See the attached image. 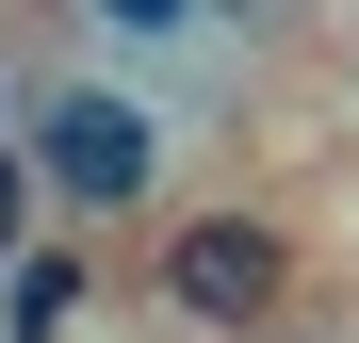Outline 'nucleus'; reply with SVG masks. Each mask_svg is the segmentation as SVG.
<instances>
[{
    "label": "nucleus",
    "instance_id": "3",
    "mask_svg": "<svg viewBox=\"0 0 359 343\" xmlns=\"http://www.w3.org/2000/svg\"><path fill=\"white\" fill-rule=\"evenodd\" d=\"M82 295H98L82 246H17V262H0V327H17V343H82Z\"/></svg>",
    "mask_w": 359,
    "mask_h": 343
},
{
    "label": "nucleus",
    "instance_id": "1",
    "mask_svg": "<svg viewBox=\"0 0 359 343\" xmlns=\"http://www.w3.org/2000/svg\"><path fill=\"white\" fill-rule=\"evenodd\" d=\"M294 229L262 213V196H180L163 229H147V311L163 327H196V343H262L278 311H294Z\"/></svg>",
    "mask_w": 359,
    "mask_h": 343
},
{
    "label": "nucleus",
    "instance_id": "4",
    "mask_svg": "<svg viewBox=\"0 0 359 343\" xmlns=\"http://www.w3.org/2000/svg\"><path fill=\"white\" fill-rule=\"evenodd\" d=\"M98 33H131V49H180V33H212V0H98Z\"/></svg>",
    "mask_w": 359,
    "mask_h": 343
},
{
    "label": "nucleus",
    "instance_id": "5",
    "mask_svg": "<svg viewBox=\"0 0 359 343\" xmlns=\"http://www.w3.org/2000/svg\"><path fill=\"white\" fill-rule=\"evenodd\" d=\"M0 147H17V98H0Z\"/></svg>",
    "mask_w": 359,
    "mask_h": 343
},
{
    "label": "nucleus",
    "instance_id": "2",
    "mask_svg": "<svg viewBox=\"0 0 359 343\" xmlns=\"http://www.w3.org/2000/svg\"><path fill=\"white\" fill-rule=\"evenodd\" d=\"M17 147H33V180H49L66 229H131V213H163V114H147L131 82H49V98L17 114Z\"/></svg>",
    "mask_w": 359,
    "mask_h": 343
}]
</instances>
